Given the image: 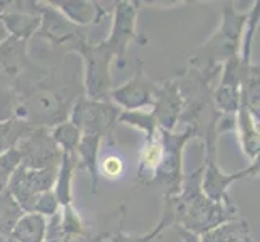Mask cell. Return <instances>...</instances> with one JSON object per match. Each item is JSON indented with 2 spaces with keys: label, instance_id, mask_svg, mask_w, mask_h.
<instances>
[{
  "label": "cell",
  "instance_id": "2",
  "mask_svg": "<svg viewBox=\"0 0 260 242\" xmlns=\"http://www.w3.org/2000/svg\"><path fill=\"white\" fill-rule=\"evenodd\" d=\"M162 160V146L158 142H150L144 152V163L150 168H155Z\"/></svg>",
  "mask_w": 260,
  "mask_h": 242
},
{
  "label": "cell",
  "instance_id": "1",
  "mask_svg": "<svg viewBox=\"0 0 260 242\" xmlns=\"http://www.w3.org/2000/svg\"><path fill=\"white\" fill-rule=\"evenodd\" d=\"M99 168H101V175L105 179L115 183L126 181L131 173V166L126 155L121 150L110 149V147H107L101 152Z\"/></svg>",
  "mask_w": 260,
  "mask_h": 242
}]
</instances>
